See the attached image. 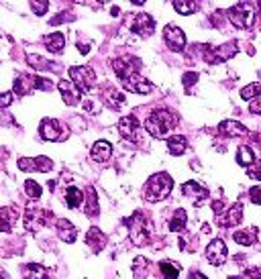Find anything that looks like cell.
I'll return each mask as SVG.
<instances>
[{
    "mask_svg": "<svg viewBox=\"0 0 261 279\" xmlns=\"http://www.w3.org/2000/svg\"><path fill=\"white\" fill-rule=\"evenodd\" d=\"M127 225H129V235H131V241L135 245H147L151 235H153V227H151V222L141 214V212H135L129 220H127Z\"/></svg>",
    "mask_w": 261,
    "mask_h": 279,
    "instance_id": "3957f363",
    "label": "cell"
},
{
    "mask_svg": "<svg viewBox=\"0 0 261 279\" xmlns=\"http://www.w3.org/2000/svg\"><path fill=\"white\" fill-rule=\"evenodd\" d=\"M121 82H123V88H125V90L135 92V94H149V92L153 90V84L147 82L145 78H141L139 74L129 76V78H125V80H121Z\"/></svg>",
    "mask_w": 261,
    "mask_h": 279,
    "instance_id": "7c38bea8",
    "label": "cell"
},
{
    "mask_svg": "<svg viewBox=\"0 0 261 279\" xmlns=\"http://www.w3.org/2000/svg\"><path fill=\"white\" fill-rule=\"evenodd\" d=\"M64 200H66V206L68 208H80V204H82V200H84V194L78 190V188H68L66 192H64Z\"/></svg>",
    "mask_w": 261,
    "mask_h": 279,
    "instance_id": "83f0119b",
    "label": "cell"
},
{
    "mask_svg": "<svg viewBox=\"0 0 261 279\" xmlns=\"http://www.w3.org/2000/svg\"><path fill=\"white\" fill-rule=\"evenodd\" d=\"M27 64L31 66V68H35V70H41V72H47V70H54V72H58L60 70V66H56V64H49V60H45V58H41V55H27Z\"/></svg>",
    "mask_w": 261,
    "mask_h": 279,
    "instance_id": "cb8c5ba5",
    "label": "cell"
},
{
    "mask_svg": "<svg viewBox=\"0 0 261 279\" xmlns=\"http://www.w3.org/2000/svg\"><path fill=\"white\" fill-rule=\"evenodd\" d=\"M15 220H17L15 210H11V208H0V231H3V233H11Z\"/></svg>",
    "mask_w": 261,
    "mask_h": 279,
    "instance_id": "4316f807",
    "label": "cell"
},
{
    "mask_svg": "<svg viewBox=\"0 0 261 279\" xmlns=\"http://www.w3.org/2000/svg\"><path fill=\"white\" fill-rule=\"evenodd\" d=\"M102 100L107 102V106L109 108H113V110H119L123 104H125V94H121L119 90H115L111 84H107L102 88Z\"/></svg>",
    "mask_w": 261,
    "mask_h": 279,
    "instance_id": "2e32d148",
    "label": "cell"
},
{
    "mask_svg": "<svg viewBox=\"0 0 261 279\" xmlns=\"http://www.w3.org/2000/svg\"><path fill=\"white\" fill-rule=\"evenodd\" d=\"M219 133L225 135V137H243V135H247L249 131H247V127H243V125L237 123V121H223V123L219 125Z\"/></svg>",
    "mask_w": 261,
    "mask_h": 279,
    "instance_id": "ffe728a7",
    "label": "cell"
},
{
    "mask_svg": "<svg viewBox=\"0 0 261 279\" xmlns=\"http://www.w3.org/2000/svg\"><path fill=\"white\" fill-rule=\"evenodd\" d=\"M227 17L237 29H251L253 21H255V13L249 9V5H237V7L229 9Z\"/></svg>",
    "mask_w": 261,
    "mask_h": 279,
    "instance_id": "5b68a950",
    "label": "cell"
},
{
    "mask_svg": "<svg viewBox=\"0 0 261 279\" xmlns=\"http://www.w3.org/2000/svg\"><path fill=\"white\" fill-rule=\"evenodd\" d=\"M255 235H257L255 229H245V231H237L233 235V239H235V243H239L243 247H249V245L255 243Z\"/></svg>",
    "mask_w": 261,
    "mask_h": 279,
    "instance_id": "f546056e",
    "label": "cell"
},
{
    "mask_svg": "<svg viewBox=\"0 0 261 279\" xmlns=\"http://www.w3.org/2000/svg\"><path fill=\"white\" fill-rule=\"evenodd\" d=\"M41 137L45 141H64L68 137V129H62V125L56 119H45L41 123Z\"/></svg>",
    "mask_w": 261,
    "mask_h": 279,
    "instance_id": "ba28073f",
    "label": "cell"
},
{
    "mask_svg": "<svg viewBox=\"0 0 261 279\" xmlns=\"http://www.w3.org/2000/svg\"><path fill=\"white\" fill-rule=\"evenodd\" d=\"M72 19H74V15L68 13V15H62V17H56L54 21H51V25H60V23H66V21H72Z\"/></svg>",
    "mask_w": 261,
    "mask_h": 279,
    "instance_id": "b9f144b4",
    "label": "cell"
},
{
    "mask_svg": "<svg viewBox=\"0 0 261 279\" xmlns=\"http://www.w3.org/2000/svg\"><path fill=\"white\" fill-rule=\"evenodd\" d=\"M0 279H11V275H9V273H7L3 267H0Z\"/></svg>",
    "mask_w": 261,
    "mask_h": 279,
    "instance_id": "bcb514c9",
    "label": "cell"
},
{
    "mask_svg": "<svg viewBox=\"0 0 261 279\" xmlns=\"http://www.w3.org/2000/svg\"><path fill=\"white\" fill-rule=\"evenodd\" d=\"M241 218H243V204L241 202H235L225 212V216L219 218V222H221V227H237L239 222H241Z\"/></svg>",
    "mask_w": 261,
    "mask_h": 279,
    "instance_id": "e0dca14e",
    "label": "cell"
},
{
    "mask_svg": "<svg viewBox=\"0 0 261 279\" xmlns=\"http://www.w3.org/2000/svg\"><path fill=\"white\" fill-rule=\"evenodd\" d=\"M58 88H60L62 98H64V102H66L68 106H76V104H80L82 92L74 86L72 80H60V82H58Z\"/></svg>",
    "mask_w": 261,
    "mask_h": 279,
    "instance_id": "4fadbf2b",
    "label": "cell"
},
{
    "mask_svg": "<svg viewBox=\"0 0 261 279\" xmlns=\"http://www.w3.org/2000/svg\"><path fill=\"white\" fill-rule=\"evenodd\" d=\"M11 104H13V92H5V94H0V108L11 106Z\"/></svg>",
    "mask_w": 261,
    "mask_h": 279,
    "instance_id": "f35d334b",
    "label": "cell"
},
{
    "mask_svg": "<svg viewBox=\"0 0 261 279\" xmlns=\"http://www.w3.org/2000/svg\"><path fill=\"white\" fill-rule=\"evenodd\" d=\"M249 110H251L253 115H259V117H261V96H259V98H255V100H251Z\"/></svg>",
    "mask_w": 261,
    "mask_h": 279,
    "instance_id": "ab89813d",
    "label": "cell"
},
{
    "mask_svg": "<svg viewBox=\"0 0 261 279\" xmlns=\"http://www.w3.org/2000/svg\"><path fill=\"white\" fill-rule=\"evenodd\" d=\"M31 7H33V11H35V15H45L49 3H31Z\"/></svg>",
    "mask_w": 261,
    "mask_h": 279,
    "instance_id": "60d3db41",
    "label": "cell"
},
{
    "mask_svg": "<svg viewBox=\"0 0 261 279\" xmlns=\"http://www.w3.org/2000/svg\"><path fill=\"white\" fill-rule=\"evenodd\" d=\"M90 155H92V159H94L96 163L109 161L111 155H113V145H111L109 141H96L94 147H92V151H90Z\"/></svg>",
    "mask_w": 261,
    "mask_h": 279,
    "instance_id": "d6986e66",
    "label": "cell"
},
{
    "mask_svg": "<svg viewBox=\"0 0 261 279\" xmlns=\"http://www.w3.org/2000/svg\"><path fill=\"white\" fill-rule=\"evenodd\" d=\"M129 29L133 33H139L141 37H149L155 31V21L151 19V15L147 13H135L129 19Z\"/></svg>",
    "mask_w": 261,
    "mask_h": 279,
    "instance_id": "52a82bcc",
    "label": "cell"
},
{
    "mask_svg": "<svg viewBox=\"0 0 261 279\" xmlns=\"http://www.w3.org/2000/svg\"><path fill=\"white\" fill-rule=\"evenodd\" d=\"M174 9H176L180 15H192V13L198 9V5H196V3H182V0H176V3H174Z\"/></svg>",
    "mask_w": 261,
    "mask_h": 279,
    "instance_id": "e575fe53",
    "label": "cell"
},
{
    "mask_svg": "<svg viewBox=\"0 0 261 279\" xmlns=\"http://www.w3.org/2000/svg\"><path fill=\"white\" fill-rule=\"evenodd\" d=\"M78 49H80V53H84V55L90 51V47H88V45H84V43H80V45H78Z\"/></svg>",
    "mask_w": 261,
    "mask_h": 279,
    "instance_id": "f6af8a7d",
    "label": "cell"
},
{
    "mask_svg": "<svg viewBox=\"0 0 261 279\" xmlns=\"http://www.w3.org/2000/svg\"><path fill=\"white\" fill-rule=\"evenodd\" d=\"M160 271H162V275L166 279H178V275H180V267L176 263H172V261H162L160 263Z\"/></svg>",
    "mask_w": 261,
    "mask_h": 279,
    "instance_id": "1f68e13d",
    "label": "cell"
},
{
    "mask_svg": "<svg viewBox=\"0 0 261 279\" xmlns=\"http://www.w3.org/2000/svg\"><path fill=\"white\" fill-rule=\"evenodd\" d=\"M164 37H166V43L170 45L172 51H184V47H186V35H184V31L178 25H168L164 29Z\"/></svg>",
    "mask_w": 261,
    "mask_h": 279,
    "instance_id": "30bf717a",
    "label": "cell"
},
{
    "mask_svg": "<svg viewBox=\"0 0 261 279\" xmlns=\"http://www.w3.org/2000/svg\"><path fill=\"white\" fill-rule=\"evenodd\" d=\"M198 82V74L196 72H188L186 76H184V86L188 88V86H194Z\"/></svg>",
    "mask_w": 261,
    "mask_h": 279,
    "instance_id": "74e56055",
    "label": "cell"
},
{
    "mask_svg": "<svg viewBox=\"0 0 261 279\" xmlns=\"http://www.w3.org/2000/svg\"><path fill=\"white\" fill-rule=\"evenodd\" d=\"M213 212L217 214V218L225 216V212H227V208H225V202H223V200H215V202H213Z\"/></svg>",
    "mask_w": 261,
    "mask_h": 279,
    "instance_id": "d590c367",
    "label": "cell"
},
{
    "mask_svg": "<svg viewBox=\"0 0 261 279\" xmlns=\"http://www.w3.org/2000/svg\"><path fill=\"white\" fill-rule=\"evenodd\" d=\"M86 214L92 218L98 216V198H96V190H92V188L86 194Z\"/></svg>",
    "mask_w": 261,
    "mask_h": 279,
    "instance_id": "4dcf8cb0",
    "label": "cell"
},
{
    "mask_svg": "<svg viewBox=\"0 0 261 279\" xmlns=\"http://www.w3.org/2000/svg\"><path fill=\"white\" fill-rule=\"evenodd\" d=\"M86 241H88V245L94 249V253H98L104 245H107V239H104V235H102V231H100L98 227H92V229L88 231Z\"/></svg>",
    "mask_w": 261,
    "mask_h": 279,
    "instance_id": "603a6c76",
    "label": "cell"
},
{
    "mask_svg": "<svg viewBox=\"0 0 261 279\" xmlns=\"http://www.w3.org/2000/svg\"><path fill=\"white\" fill-rule=\"evenodd\" d=\"M23 279H47V269L37 265V263H31V265H25L23 269Z\"/></svg>",
    "mask_w": 261,
    "mask_h": 279,
    "instance_id": "f1b7e54d",
    "label": "cell"
},
{
    "mask_svg": "<svg viewBox=\"0 0 261 279\" xmlns=\"http://www.w3.org/2000/svg\"><path fill=\"white\" fill-rule=\"evenodd\" d=\"M70 78L74 82V86L82 92V94H88L94 84H96V72L90 68V66H78V68H72L70 70Z\"/></svg>",
    "mask_w": 261,
    "mask_h": 279,
    "instance_id": "277c9868",
    "label": "cell"
},
{
    "mask_svg": "<svg viewBox=\"0 0 261 279\" xmlns=\"http://www.w3.org/2000/svg\"><path fill=\"white\" fill-rule=\"evenodd\" d=\"M249 198H251L253 204H259V206H261V186L251 188V190H249Z\"/></svg>",
    "mask_w": 261,
    "mask_h": 279,
    "instance_id": "8d00e7d4",
    "label": "cell"
},
{
    "mask_svg": "<svg viewBox=\"0 0 261 279\" xmlns=\"http://www.w3.org/2000/svg\"><path fill=\"white\" fill-rule=\"evenodd\" d=\"M227 259V245L221 239H215L206 247V261L211 265H223Z\"/></svg>",
    "mask_w": 261,
    "mask_h": 279,
    "instance_id": "8fae6325",
    "label": "cell"
},
{
    "mask_svg": "<svg viewBox=\"0 0 261 279\" xmlns=\"http://www.w3.org/2000/svg\"><path fill=\"white\" fill-rule=\"evenodd\" d=\"M261 96V84H249L241 90V98L243 100H255Z\"/></svg>",
    "mask_w": 261,
    "mask_h": 279,
    "instance_id": "836d02e7",
    "label": "cell"
},
{
    "mask_svg": "<svg viewBox=\"0 0 261 279\" xmlns=\"http://www.w3.org/2000/svg\"><path fill=\"white\" fill-rule=\"evenodd\" d=\"M51 218H54V214H51L49 210L31 206V208H27V212H25V227H27L29 231L35 233V231H39L41 227H45L47 220H51Z\"/></svg>",
    "mask_w": 261,
    "mask_h": 279,
    "instance_id": "8992f818",
    "label": "cell"
},
{
    "mask_svg": "<svg viewBox=\"0 0 261 279\" xmlns=\"http://www.w3.org/2000/svg\"><path fill=\"white\" fill-rule=\"evenodd\" d=\"M172 188H174L172 176L162 172V174H155V176L149 178L143 196H145L147 202H162V200H166V198L170 196Z\"/></svg>",
    "mask_w": 261,
    "mask_h": 279,
    "instance_id": "7a4b0ae2",
    "label": "cell"
},
{
    "mask_svg": "<svg viewBox=\"0 0 261 279\" xmlns=\"http://www.w3.org/2000/svg\"><path fill=\"white\" fill-rule=\"evenodd\" d=\"M84 108L88 110V113H98V110H96V108H98V104H96L94 100H86V102H84Z\"/></svg>",
    "mask_w": 261,
    "mask_h": 279,
    "instance_id": "7bdbcfd3",
    "label": "cell"
},
{
    "mask_svg": "<svg viewBox=\"0 0 261 279\" xmlns=\"http://www.w3.org/2000/svg\"><path fill=\"white\" fill-rule=\"evenodd\" d=\"M56 229H58V237H60L64 243H74L76 237H78L76 227L72 225L70 220H66V218H60V220L56 222Z\"/></svg>",
    "mask_w": 261,
    "mask_h": 279,
    "instance_id": "ac0fdd59",
    "label": "cell"
},
{
    "mask_svg": "<svg viewBox=\"0 0 261 279\" xmlns=\"http://www.w3.org/2000/svg\"><path fill=\"white\" fill-rule=\"evenodd\" d=\"M168 149H170V153L176 155V157L184 155L186 149H188V141H186V137H182V135L170 137V139H168Z\"/></svg>",
    "mask_w": 261,
    "mask_h": 279,
    "instance_id": "d4e9b609",
    "label": "cell"
},
{
    "mask_svg": "<svg viewBox=\"0 0 261 279\" xmlns=\"http://www.w3.org/2000/svg\"><path fill=\"white\" fill-rule=\"evenodd\" d=\"M119 131H121V137L129 139V141H137V135H139V121L135 115H129V117H123L121 123H119Z\"/></svg>",
    "mask_w": 261,
    "mask_h": 279,
    "instance_id": "9a60e30c",
    "label": "cell"
},
{
    "mask_svg": "<svg viewBox=\"0 0 261 279\" xmlns=\"http://www.w3.org/2000/svg\"><path fill=\"white\" fill-rule=\"evenodd\" d=\"M188 279H208L204 273H198V271H194V273H190L188 275Z\"/></svg>",
    "mask_w": 261,
    "mask_h": 279,
    "instance_id": "ee69618b",
    "label": "cell"
},
{
    "mask_svg": "<svg viewBox=\"0 0 261 279\" xmlns=\"http://www.w3.org/2000/svg\"><path fill=\"white\" fill-rule=\"evenodd\" d=\"M43 43H45L47 51H51V53H62L64 51V45H66V37H64V33H51V35H45L43 37Z\"/></svg>",
    "mask_w": 261,
    "mask_h": 279,
    "instance_id": "44dd1931",
    "label": "cell"
},
{
    "mask_svg": "<svg viewBox=\"0 0 261 279\" xmlns=\"http://www.w3.org/2000/svg\"><path fill=\"white\" fill-rule=\"evenodd\" d=\"M186 225H188V212L184 208H178L174 212L172 220H170V231L172 233H182L186 229Z\"/></svg>",
    "mask_w": 261,
    "mask_h": 279,
    "instance_id": "7402d4cb",
    "label": "cell"
},
{
    "mask_svg": "<svg viewBox=\"0 0 261 279\" xmlns=\"http://www.w3.org/2000/svg\"><path fill=\"white\" fill-rule=\"evenodd\" d=\"M25 194H27L31 200H37V198H41L43 188H41L35 180H27V182H25Z\"/></svg>",
    "mask_w": 261,
    "mask_h": 279,
    "instance_id": "d6a6232c",
    "label": "cell"
},
{
    "mask_svg": "<svg viewBox=\"0 0 261 279\" xmlns=\"http://www.w3.org/2000/svg\"><path fill=\"white\" fill-rule=\"evenodd\" d=\"M237 163L243 165V167L255 165V153H253V149H251L249 145H241V147L237 149Z\"/></svg>",
    "mask_w": 261,
    "mask_h": 279,
    "instance_id": "484cf974",
    "label": "cell"
},
{
    "mask_svg": "<svg viewBox=\"0 0 261 279\" xmlns=\"http://www.w3.org/2000/svg\"><path fill=\"white\" fill-rule=\"evenodd\" d=\"M176 117L170 113V110H155V113L149 115V119L145 121V129L151 137L155 139H164L172 133V129L176 127Z\"/></svg>",
    "mask_w": 261,
    "mask_h": 279,
    "instance_id": "6da1fadb",
    "label": "cell"
},
{
    "mask_svg": "<svg viewBox=\"0 0 261 279\" xmlns=\"http://www.w3.org/2000/svg\"><path fill=\"white\" fill-rule=\"evenodd\" d=\"M19 167L23 172H43V174H47V172L54 170V161L47 159V157H33V159L23 157V159H19Z\"/></svg>",
    "mask_w": 261,
    "mask_h": 279,
    "instance_id": "9c48e42d",
    "label": "cell"
},
{
    "mask_svg": "<svg viewBox=\"0 0 261 279\" xmlns=\"http://www.w3.org/2000/svg\"><path fill=\"white\" fill-rule=\"evenodd\" d=\"M182 192H184V196H186V198H190V200H192V204H194V206H200V204L208 198L206 188H202V186H200V184H196V182H186V184L182 186Z\"/></svg>",
    "mask_w": 261,
    "mask_h": 279,
    "instance_id": "5bb4252c",
    "label": "cell"
},
{
    "mask_svg": "<svg viewBox=\"0 0 261 279\" xmlns=\"http://www.w3.org/2000/svg\"><path fill=\"white\" fill-rule=\"evenodd\" d=\"M259 76H261V72H259Z\"/></svg>",
    "mask_w": 261,
    "mask_h": 279,
    "instance_id": "c3c4849f",
    "label": "cell"
},
{
    "mask_svg": "<svg viewBox=\"0 0 261 279\" xmlns=\"http://www.w3.org/2000/svg\"><path fill=\"white\" fill-rule=\"evenodd\" d=\"M255 141H257V145L261 147V135H255Z\"/></svg>",
    "mask_w": 261,
    "mask_h": 279,
    "instance_id": "7dc6e473",
    "label": "cell"
}]
</instances>
